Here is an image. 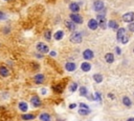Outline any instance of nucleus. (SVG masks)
Here are the masks:
<instances>
[{"instance_id": "obj_1", "label": "nucleus", "mask_w": 134, "mask_h": 121, "mask_svg": "<svg viewBox=\"0 0 134 121\" xmlns=\"http://www.w3.org/2000/svg\"><path fill=\"white\" fill-rule=\"evenodd\" d=\"M37 50L42 54H46V53H48V51H49L48 50V47L43 42H39L38 44H37Z\"/></svg>"}, {"instance_id": "obj_2", "label": "nucleus", "mask_w": 134, "mask_h": 121, "mask_svg": "<svg viewBox=\"0 0 134 121\" xmlns=\"http://www.w3.org/2000/svg\"><path fill=\"white\" fill-rule=\"evenodd\" d=\"M70 41L73 43H80L82 41V34L81 33H75L70 37Z\"/></svg>"}, {"instance_id": "obj_3", "label": "nucleus", "mask_w": 134, "mask_h": 121, "mask_svg": "<svg viewBox=\"0 0 134 121\" xmlns=\"http://www.w3.org/2000/svg\"><path fill=\"white\" fill-rule=\"evenodd\" d=\"M70 19L72 20L75 23H82L83 22V18H82L80 15H78V14H71L70 15Z\"/></svg>"}, {"instance_id": "obj_4", "label": "nucleus", "mask_w": 134, "mask_h": 121, "mask_svg": "<svg viewBox=\"0 0 134 121\" xmlns=\"http://www.w3.org/2000/svg\"><path fill=\"white\" fill-rule=\"evenodd\" d=\"M99 27V23H98V21L94 19H90L89 20V22H88V27L90 28V30H96Z\"/></svg>"}, {"instance_id": "obj_5", "label": "nucleus", "mask_w": 134, "mask_h": 121, "mask_svg": "<svg viewBox=\"0 0 134 121\" xmlns=\"http://www.w3.org/2000/svg\"><path fill=\"white\" fill-rule=\"evenodd\" d=\"M122 19H124L126 22H132V21H134V13H127V14H125L124 17H122Z\"/></svg>"}, {"instance_id": "obj_6", "label": "nucleus", "mask_w": 134, "mask_h": 121, "mask_svg": "<svg viewBox=\"0 0 134 121\" xmlns=\"http://www.w3.org/2000/svg\"><path fill=\"white\" fill-rule=\"evenodd\" d=\"M8 75H10V71H8V68L6 67H4V65L0 67V76L1 77H7Z\"/></svg>"}, {"instance_id": "obj_7", "label": "nucleus", "mask_w": 134, "mask_h": 121, "mask_svg": "<svg viewBox=\"0 0 134 121\" xmlns=\"http://www.w3.org/2000/svg\"><path fill=\"white\" fill-rule=\"evenodd\" d=\"M93 8H94V11H102L104 8V3H103L101 0H98L93 4Z\"/></svg>"}, {"instance_id": "obj_8", "label": "nucleus", "mask_w": 134, "mask_h": 121, "mask_svg": "<svg viewBox=\"0 0 134 121\" xmlns=\"http://www.w3.org/2000/svg\"><path fill=\"white\" fill-rule=\"evenodd\" d=\"M30 102H32V104L35 106V108H38V106L41 105V100H40V98L39 97H33L32 98V100H30Z\"/></svg>"}, {"instance_id": "obj_9", "label": "nucleus", "mask_w": 134, "mask_h": 121, "mask_svg": "<svg viewBox=\"0 0 134 121\" xmlns=\"http://www.w3.org/2000/svg\"><path fill=\"white\" fill-rule=\"evenodd\" d=\"M34 79H35V82L37 83V84H41V83L44 81V75L38 74V75H36Z\"/></svg>"}, {"instance_id": "obj_10", "label": "nucleus", "mask_w": 134, "mask_h": 121, "mask_svg": "<svg viewBox=\"0 0 134 121\" xmlns=\"http://www.w3.org/2000/svg\"><path fill=\"white\" fill-rule=\"evenodd\" d=\"M83 57L85 59H87V60H89L91 58H93V52L92 51H90V50H86L83 53Z\"/></svg>"}, {"instance_id": "obj_11", "label": "nucleus", "mask_w": 134, "mask_h": 121, "mask_svg": "<svg viewBox=\"0 0 134 121\" xmlns=\"http://www.w3.org/2000/svg\"><path fill=\"white\" fill-rule=\"evenodd\" d=\"M76 65L75 64V63H72V62H67L66 63V65H65V68L68 71V72H72V71H75L76 70Z\"/></svg>"}, {"instance_id": "obj_12", "label": "nucleus", "mask_w": 134, "mask_h": 121, "mask_svg": "<svg viewBox=\"0 0 134 121\" xmlns=\"http://www.w3.org/2000/svg\"><path fill=\"white\" fill-rule=\"evenodd\" d=\"M125 28H122V27H121L119 30L117 31V34H116V38H117V40H121L122 41V37L125 36Z\"/></svg>"}, {"instance_id": "obj_13", "label": "nucleus", "mask_w": 134, "mask_h": 121, "mask_svg": "<svg viewBox=\"0 0 134 121\" xmlns=\"http://www.w3.org/2000/svg\"><path fill=\"white\" fill-rule=\"evenodd\" d=\"M69 8L71 11H72L73 13H76V12H79V10H80V7H79V4L78 3H76V2H72L70 5H69Z\"/></svg>"}, {"instance_id": "obj_14", "label": "nucleus", "mask_w": 134, "mask_h": 121, "mask_svg": "<svg viewBox=\"0 0 134 121\" xmlns=\"http://www.w3.org/2000/svg\"><path fill=\"white\" fill-rule=\"evenodd\" d=\"M21 117L23 120H33L36 118V116L34 114H24V115H22Z\"/></svg>"}, {"instance_id": "obj_15", "label": "nucleus", "mask_w": 134, "mask_h": 121, "mask_svg": "<svg viewBox=\"0 0 134 121\" xmlns=\"http://www.w3.org/2000/svg\"><path fill=\"white\" fill-rule=\"evenodd\" d=\"M66 27L72 32L76 30V23L73 21H66Z\"/></svg>"}, {"instance_id": "obj_16", "label": "nucleus", "mask_w": 134, "mask_h": 121, "mask_svg": "<svg viewBox=\"0 0 134 121\" xmlns=\"http://www.w3.org/2000/svg\"><path fill=\"white\" fill-rule=\"evenodd\" d=\"M81 68H82V70H83L84 72H88V71H90V68H91V65H90L88 62H84V63H82V65H81Z\"/></svg>"}, {"instance_id": "obj_17", "label": "nucleus", "mask_w": 134, "mask_h": 121, "mask_svg": "<svg viewBox=\"0 0 134 121\" xmlns=\"http://www.w3.org/2000/svg\"><path fill=\"white\" fill-rule=\"evenodd\" d=\"M106 61L108 63H112L114 61V56H113V54H111V53L106 54Z\"/></svg>"}, {"instance_id": "obj_18", "label": "nucleus", "mask_w": 134, "mask_h": 121, "mask_svg": "<svg viewBox=\"0 0 134 121\" xmlns=\"http://www.w3.org/2000/svg\"><path fill=\"white\" fill-rule=\"evenodd\" d=\"M40 120L41 121H49L50 120V116L46 113H43L40 115Z\"/></svg>"}, {"instance_id": "obj_19", "label": "nucleus", "mask_w": 134, "mask_h": 121, "mask_svg": "<svg viewBox=\"0 0 134 121\" xmlns=\"http://www.w3.org/2000/svg\"><path fill=\"white\" fill-rule=\"evenodd\" d=\"M19 108H20V111H22V112H26L28 106H27V104L25 102H20L19 103Z\"/></svg>"}, {"instance_id": "obj_20", "label": "nucleus", "mask_w": 134, "mask_h": 121, "mask_svg": "<svg viewBox=\"0 0 134 121\" xmlns=\"http://www.w3.org/2000/svg\"><path fill=\"white\" fill-rule=\"evenodd\" d=\"M63 35H64L63 32H62V31H58V32H57V33L55 34V36H53V37H55L56 40H61L62 38H63Z\"/></svg>"}, {"instance_id": "obj_21", "label": "nucleus", "mask_w": 134, "mask_h": 121, "mask_svg": "<svg viewBox=\"0 0 134 121\" xmlns=\"http://www.w3.org/2000/svg\"><path fill=\"white\" fill-rule=\"evenodd\" d=\"M93 79L95 80V82H98V83H101L103 81V76L101 74H95L94 76H93Z\"/></svg>"}, {"instance_id": "obj_22", "label": "nucleus", "mask_w": 134, "mask_h": 121, "mask_svg": "<svg viewBox=\"0 0 134 121\" xmlns=\"http://www.w3.org/2000/svg\"><path fill=\"white\" fill-rule=\"evenodd\" d=\"M108 25H109V27L111 28H114V30H117V23H116L115 21H113V20H110L109 22H108Z\"/></svg>"}, {"instance_id": "obj_23", "label": "nucleus", "mask_w": 134, "mask_h": 121, "mask_svg": "<svg viewBox=\"0 0 134 121\" xmlns=\"http://www.w3.org/2000/svg\"><path fill=\"white\" fill-rule=\"evenodd\" d=\"M52 90L57 92V93H62L63 92V86L62 85H55V86H52Z\"/></svg>"}, {"instance_id": "obj_24", "label": "nucleus", "mask_w": 134, "mask_h": 121, "mask_svg": "<svg viewBox=\"0 0 134 121\" xmlns=\"http://www.w3.org/2000/svg\"><path fill=\"white\" fill-rule=\"evenodd\" d=\"M122 103L126 106H131V100L128 97H124L122 98Z\"/></svg>"}, {"instance_id": "obj_25", "label": "nucleus", "mask_w": 134, "mask_h": 121, "mask_svg": "<svg viewBox=\"0 0 134 121\" xmlns=\"http://www.w3.org/2000/svg\"><path fill=\"white\" fill-rule=\"evenodd\" d=\"M89 113H90V111L88 108H81L79 111V114L80 115H83V116H85V115H88Z\"/></svg>"}, {"instance_id": "obj_26", "label": "nucleus", "mask_w": 134, "mask_h": 121, "mask_svg": "<svg viewBox=\"0 0 134 121\" xmlns=\"http://www.w3.org/2000/svg\"><path fill=\"white\" fill-rule=\"evenodd\" d=\"M44 36H45V38H46L47 40H50L51 39V33H50V31H46V32H45Z\"/></svg>"}, {"instance_id": "obj_27", "label": "nucleus", "mask_w": 134, "mask_h": 121, "mask_svg": "<svg viewBox=\"0 0 134 121\" xmlns=\"http://www.w3.org/2000/svg\"><path fill=\"white\" fill-rule=\"evenodd\" d=\"M80 94L81 95H86L87 94V88L84 87V86H82V87L80 88Z\"/></svg>"}, {"instance_id": "obj_28", "label": "nucleus", "mask_w": 134, "mask_h": 121, "mask_svg": "<svg viewBox=\"0 0 134 121\" xmlns=\"http://www.w3.org/2000/svg\"><path fill=\"white\" fill-rule=\"evenodd\" d=\"M76 88H78V84H76V83L75 82V83H72V84H71V86H70V88L69 90L71 91V92H75Z\"/></svg>"}, {"instance_id": "obj_29", "label": "nucleus", "mask_w": 134, "mask_h": 121, "mask_svg": "<svg viewBox=\"0 0 134 121\" xmlns=\"http://www.w3.org/2000/svg\"><path fill=\"white\" fill-rule=\"evenodd\" d=\"M5 18H6L5 14H4L3 12H1V11H0V20H4Z\"/></svg>"}, {"instance_id": "obj_30", "label": "nucleus", "mask_w": 134, "mask_h": 121, "mask_svg": "<svg viewBox=\"0 0 134 121\" xmlns=\"http://www.w3.org/2000/svg\"><path fill=\"white\" fill-rule=\"evenodd\" d=\"M129 30L132 31V32H134V23H130V25H129Z\"/></svg>"}, {"instance_id": "obj_31", "label": "nucleus", "mask_w": 134, "mask_h": 121, "mask_svg": "<svg viewBox=\"0 0 134 121\" xmlns=\"http://www.w3.org/2000/svg\"><path fill=\"white\" fill-rule=\"evenodd\" d=\"M127 41H128V37L124 36V37H122V43H126Z\"/></svg>"}, {"instance_id": "obj_32", "label": "nucleus", "mask_w": 134, "mask_h": 121, "mask_svg": "<svg viewBox=\"0 0 134 121\" xmlns=\"http://www.w3.org/2000/svg\"><path fill=\"white\" fill-rule=\"evenodd\" d=\"M80 106H81L82 108H88V105L87 104H84V103H81V104H80Z\"/></svg>"}, {"instance_id": "obj_33", "label": "nucleus", "mask_w": 134, "mask_h": 121, "mask_svg": "<svg viewBox=\"0 0 134 121\" xmlns=\"http://www.w3.org/2000/svg\"><path fill=\"white\" fill-rule=\"evenodd\" d=\"M76 108V104H75V103H72V104L69 105V108Z\"/></svg>"}, {"instance_id": "obj_34", "label": "nucleus", "mask_w": 134, "mask_h": 121, "mask_svg": "<svg viewBox=\"0 0 134 121\" xmlns=\"http://www.w3.org/2000/svg\"><path fill=\"white\" fill-rule=\"evenodd\" d=\"M115 52H116L117 54H121V50H119V47H116V48H115Z\"/></svg>"}, {"instance_id": "obj_35", "label": "nucleus", "mask_w": 134, "mask_h": 121, "mask_svg": "<svg viewBox=\"0 0 134 121\" xmlns=\"http://www.w3.org/2000/svg\"><path fill=\"white\" fill-rule=\"evenodd\" d=\"M95 95H96V98H98V99H99V100H101V95H99V93H96Z\"/></svg>"}, {"instance_id": "obj_36", "label": "nucleus", "mask_w": 134, "mask_h": 121, "mask_svg": "<svg viewBox=\"0 0 134 121\" xmlns=\"http://www.w3.org/2000/svg\"><path fill=\"white\" fill-rule=\"evenodd\" d=\"M50 55H51V56H56V53H55V52H50Z\"/></svg>"}, {"instance_id": "obj_37", "label": "nucleus", "mask_w": 134, "mask_h": 121, "mask_svg": "<svg viewBox=\"0 0 134 121\" xmlns=\"http://www.w3.org/2000/svg\"><path fill=\"white\" fill-rule=\"evenodd\" d=\"M128 121H134V118H130V119H128Z\"/></svg>"}, {"instance_id": "obj_38", "label": "nucleus", "mask_w": 134, "mask_h": 121, "mask_svg": "<svg viewBox=\"0 0 134 121\" xmlns=\"http://www.w3.org/2000/svg\"><path fill=\"white\" fill-rule=\"evenodd\" d=\"M4 1H10V0H4Z\"/></svg>"}]
</instances>
